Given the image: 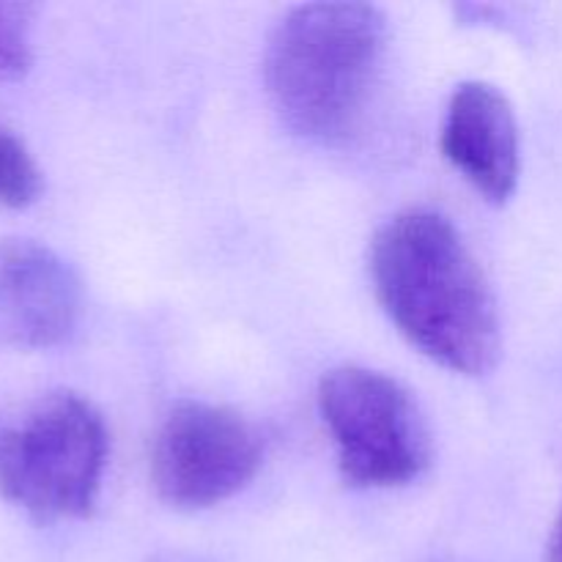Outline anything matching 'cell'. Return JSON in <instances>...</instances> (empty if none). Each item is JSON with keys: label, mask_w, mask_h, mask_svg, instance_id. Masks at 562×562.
Here are the masks:
<instances>
[{"label": "cell", "mask_w": 562, "mask_h": 562, "mask_svg": "<svg viewBox=\"0 0 562 562\" xmlns=\"http://www.w3.org/2000/svg\"><path fill=\"white\" fill-rule=\"evenodd\" d=\"M371 278L395 327L434 362L464 376L497 366V302L445 214L409 209L387 220L373 236Z\"/></svg>", "instance_id": "obj_1"}, {"label": "cell", "mask_w": 562, "mask_h": 562, "mask_svg": "<svg viewBox=\"0 0 562 562\" xmlns=\"http://www.w3.org/2000/svg\"><path fill=\"white\" fill-rule=\"evenodd\" d=\"M387 22L368 3H307L274 27L263 60L269 97L294 135L340 146L366 119Z\"/></svg>", "instance_id": "obj_2"}, {"label": "cell", "mask_w": 562, "mask_h": 562, "mask_svg": "<svg viewBox=\"0 0 562 562\" xmlns=\"http://www.w3.org/2000/svg\"><path fill=\"white\" fill-rule=\"evenodd\" d=\"M108 464V428L91 401L49 393L0 426V494L38 521L93 510Z\"/></svg>", "instance_id": "obj_3"}, {"label": "cell", "mask_w": 562, "mask_h": 562, "mask_svg": "<svg viewBox=\"0 0 562 562\" xmlns=\"http://www.w3.org/2000/svg\"><path fill=\"white\" fill-rule=\"evenodd\" d=\"M318 409L351 486H406L431 464L426 417L409 390L384 373L335 368L318 384Z\"/></svg>", "instance_id": "obj_4"}, {"label": "cell", "mask_w": 562, "mask_h": 562, "mask_svg": "<svg viewBox=\"0 0 562 562\" xmlns=\"http://www.w3.org/2000/svg\"><path fill=\"white\" fill-rule=\"evenodd\" d=\"M261 456V437L239 412L181 401L154 439L151 481L173 508L203 510L241 492L256 477Z\"/></svg>", "instance_id": "obj_5"}, {"label": "cell", "mask_w": 562, "mask_h": 562, "mask_svg": "<svg viewBox=\"0 0 562 562\" xmlns=\"http://www.w3.org/2000/svg\"><path fill=\"white\" fill-rule=\"evenodd\" d=\"M82 313L75 269L42 241H0V338L22 349L66 344Z\"/></svg>", "instance_id": "obj_6"}, {"label": "cell", "mask_w": 562, "mask_h": 562, "mask_svg": "<svg viewBox=\"0 0 562 562\" xmlns=\"http://www.w3.org/2000/svg\"><path fill=\"white\" fill-rule=\"evenodd\" d=\"M442 151L486 201H508L519 184V126L505 93L461 82L445 115Z\"/></svg>", "instance_id": "obj_7"}, {"label": "cell", "mask_w": 562, "mask_h": 562, "mask_svg": "<svg viewBox=\"0 0 562 562\" xmlns=\"http://www.w3.org/2000/svg\"><path fill=\"white\" fill-rule=\"evenodd\" d=\"M44 190L42 170L14 132L0 126V203L25 209L38 201Z\"/></svg>", "instance_id": "obj_8"}, {"label": "cell", "mask_w": 562, "mask_h": 562, "mask_svg": "<svg viewBox=\"0 0 562 562\" xmlns=\"http://www.w3.org/2000/svg\"><path fill=\"white\" fill-rule=\"evenodd\" d=\"M31 64V5L0 3V80H16Z\"/></svg>", "instance_id": "obj_9"}, {"label": "cell", "mask_w": 562, "mask_h": 562, "mask_svg": "<svg viewBox=\"0 0 562 562\" xmlns=\"http://www.w3.org/2000/svg\"><path fill=\"white\" fill-rule=\"evenodd\" d=\"M549 562H562V510L558 525H554L552 541H549Z\"/></svg>", "instance_id": "obj_10"}, {"label": "cell", "mask_w": 562, "mask_h": 562, "mask_svg": "<svg viewBox=\"0 0 562 562\" xmlns=\"http://www.w3.org/2000/svg\"><path fill=\"white\" fill-rule=\"evenodd\" d=\"M157 562H201V560H192V558H165V560H157Z\"/></svg>", "instance_id": "obj_11"}]
</instances>
